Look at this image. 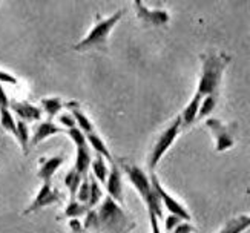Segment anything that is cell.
I'll use <instances>...</instances> for the list:
<instances>
[{
    "label": "cell",
    "mask_w": 250,
    "mask_h": 233,
    "mask_svg": "<svg viewBox=\"0 0 250 233\" xmlns=\"http://www.w3.org/2000/svg\"><path fill=\"white\" fill-rule=\"evenodd\" d=\"M83 227L92 233H129L134 223L125 210L111 196H104L99 210L91 209L86 213Z\"/></svg>",
    "instance_id": "6da1fadb"
},
{
    "label": "cell",
    "mask_w": 250,
    "mask_h": 233,
    "mask_svg": "<svg viewBox=\"0 0 250 233\" xmlns=\"http://www.w3.org/2000/svg\"><path fill=\"white\" fill-rule=\"evenodd\" d=\"M201 62L203 66H201L200 82L193 95L203 100L208 95H218L223 74L230 62V57L220 51H208L201 55Z\"/></svg>",
    "instance_id": "7a4b0ae2"
},
{
    "label": "cell",
    "mask_w": 250,
    "mask_h": 233,
    "mask_svg": "<svg viewBox=\"0 0 250 233\" xmlns=\"http://www.w3.org/2000/svg\"><path fill=\"white\" fill-rule=\"evenodd\" d=\"M120 169H123L129 183L134 186V189L138 192L141 199L145 201V204L147 207V212H154L158 218H161L163 216L161 201H160L158 195L155 193L154 187H152V184H150L149 176L141 170L138 166L129 164V163H122Z\"/></svg>",
    "instance_id": "3957f363"
},
{
    "label": "cell",
    "mask_w": 250,
    "mask_h": 233,
    "mask_svg": "<svg viewBox=\"0 0 250 233\" xmlns=\"http://www.w3.org/2000/svg\"><path fill=\"white\" fill-rule=\"evenodd\" d=\"M123 17V11H117V13L111 17L106 19H97L95 25L92 26V29L86 34L77 45L74 46L75 51H89V49H102L106 46L107 43V37H109V32L114 29V26L122 20Z\"/></svg>",
    "instance_id": "277c9868"
},
{
    "label": "cell",
    "mask_w": 250,
    "mask_h": 233,
    "mask_svg": "<svg viewBox=\"0 0 250 233\" xmlns=\"http://www.w3.org/2000/svg\"><path fill=\"white\" fill-rule=\"evenodd\" d=\"M180 130H181V117L178 115L165 130L161 132L160 137L157 138V141L154 144V148L150 149V153H149V169H150V173H154L157 164L161 161L163 157H165V153L167 152V149L173 144V141L177 140Z\"/></svg>",
    "instance_id": "5b68a950"
},
{
    "label": "cell",
    "mask_w": 250,
    "mask_h": 233,
    "mask_svg": "<svg viewBox=\"0 0 250 233\" xmlns=\"http://www.w3.org/2000/svg\"><path fill=\"white\" fill-rule=\"evenodd\" d=\"M150 184H152V187H154L155 193L158 195L161 204H165L166 210H169V213L181 218L183 221H190V215H189V212L186 210V207H184L181 203H178L177 199L173 198L170 193H167V191L161 186V183L157 178L155 173H150Z\"/></svg>",
    "instance_id": "8992f818"
},
{
    "label": "cell",
    "mask_w": 250,
    "mask_h": 233,
    "mask_svg": "<svg viewBox=\"0 0 250 233\" xmlns=\"http://www.w3.org/2000/svg\"><path fill=\"white\" fill-rule=\"evenodd\" d=\"M206 126L210 129L213 137L216 138V152H223L233 148L235 138H233V130L236 129L235 125L227 126L218 118H208L206 120Z\"/></svg>",
    "instance_id": "52a82bcc"
},
{
    "label": "cell",
    "mask_w": 250,
    "mask_h": 233,
    "mask_svg": "<svg viewBox=\"0 0 250 233\" xmlns=\"http://www.w3.org/2000/svg\"><path fill=\"white\" fill-rule=\"evenodd\" d=\"M60 192L59 189L52 187V181H46L43 183L40 191L37 192V195L32 199V203L26 207L25 210V215L28 213H32V212H37V210L46 207V206H51V204H56L60 201Z\"/></svg>",
    "instance_id": "ba28073f"
},
{
    "label": "cell",
    "mask_w": 250,
    "mask_h": 233,
    "mask_svg": "<svg viewBox=\"0 0 250 233\" xmlns=\"http://www.w3.org/2000/svg\"><path fill=\"white\" fill-rule=\"evenodd\" d=\"M107 196H111L117 204H123V180H122V169L115 161H112L109 175L106 181Z\"/></svg>",
    "instance_id": "9c48e42d"
},
{
    "label": "cell",
    "mask_w": 250,
    "mask_h": 233,
    "mask_svg": "<svg viewBox=\"0 0 250 233\" xmlns=\"http://www.w3.org/2000/svg\"><path fill=\"white\" fill-rule=\"evenodd\" d=\"M9 109L19 117V120L25 121V123H32V121H39L42 118V107L23 102V100H11Z\"/></svg>",
    "instance_id": "30bf717a"
},
{
    "label": "cell",
    "mask_w": 250,
    "mask_h": 233,
    "mask_svg": "<svg viewBox=\"0 0 250 233\" xmlns=\"http://www.w3.org/2000/svg\"><path fill=\"white\" fill-rule=\"evenodd\" d=\"M134 8L137 11V17L146 21V23L161 26L169 21V14L165 9H149L143 2H138V0L134 2Z\"/></svg>",
    "instance_id": "8fae6325"
},
{
    "label": "cell",
    "mask_w": 250,
    "mask_h": 233,
    "mask_svg": "<svg viewBox=\"0 0 250 233\" xmlns=\"http://www.w3.org/2000/svg\"><path fill=\"white\" fill-rule=\"evenodd\" d=\"M62 132H66L64 127H60L59 125L54 123L52 120H45V121H40V123L36 126V130H34V135L31 137V146H37L39 143L45 141L48 137H52V135H57V134H62Z\"/></svg>",
    "instance_id": "7c38bea8"
},
{
    "label": "cell",
    "mask_w": 250,
    "mask_h": 233,
    "mask_svg": "<svg viewBox=\"0 0 250 233\" xmlns=\"http://www.w3.org/2000/svg\"><path fill=\"white\" fill-rule=\"evenodd\" d=\"M64 163L63 157H49V158H42L40 160V168L37 172V176L42 180V183H46V181H52V176L56 173L60 166Z\"/></svg>",
    "instance_id": "4fadbf2b"
},
{
    "label": "cell",
    "mask_w": 250,
    "mask_h": 233,
    "mask_svg": "<svg viewBox=\"0 0 250 233\" xmlns=\"http://www.w3.org/2000/svg\"><path fill=\"white\" fill-rule=\"evenodd\" d=\"M66 107L71 110V114L75 120V123H77V127L83 132L84 135L88 134H92V132H95V127L92 125V121L89 120V117L86 115L83 110L79 107V103L75 102H71V103H66Z\"/></svg>",
    "instance_id": "5bb4252c"
},
{
    "label": "cell",
    "mask_w": 250,
    "mask_h": 233,
    "mask_svg": "<svg viewBox=\"0 0 250 233\" xmlns=\"http://www.w3.org/2000/svg\"><path fill=\"white\" fill-rule=\"evenodd\" d=\"M201 102H203L201 98L193 95L192 100H190V103L183 109V112L180 115L181 117V129H188L195 123V121H197L200 107H201Z\"/></svg>",
    "instance_id": "9a60e30c"
},
{
    "label": "cell",
    "mask_w": 250,
    "mask_h": 233,
    "mask_svg": "<svg viewBox=\"0 0 250 233\" xmlns=\"http://www.w3.org/2000/svg\"><path fill=\"white\" fill-rule=\"evenodd\" d=\"M91 164H92V157H91V152H89V146L77 148V155H75L74 169L77 170L83 176V178H86V176H88Z\"/></svg>",
    "instance_id": "2e32d148"
},
{
    "label": "cell",
    "mask_w": 250,
    "mask_h": 233,
    "mask_svg": "<svg viewBox=\"0 0 250 233\" xmlns=\"http://www.w3.org/2000/svg\"><path fill=\"white\" fill-rule=\"evenodd\" d=\"M42 112H45L48 118L51 120L52 117H56L62 109L66 107V103L63 102L60 97H45L40 100Z\"/></svg>",
    "instance_id": "e0dca14e"
},
{
    "label": "cell",
    "mask_w": 250,
    "mask_h": 233,
    "mask_svg": "<svg viewBox=\"0 0 250 233\" xmlns=\"http://www.w3.org/2000/svg\"><path fill=\"white\" fill-rule=\"evenodd\" d=\"M249 227H250V216L241 215L227 221L226 226L220 230V233H243Z\"/></svg>",
    "instance_id": "ac0fdd59"
},
{
    "label": "cell",
    "mask_w": 250,
    "mask_h": 233,
    "mask_svg": "<svg viewBox=\"0 0 250 233\" xmlns=\"http://www.w3.org/2000/svg\"><path fill=\"white\" fill-rule=\"evenodd\" d=\"M104 160L106 158H103L102 155H95V158L92 160V164H91L92 176L99 183H102V184H106L107 175H109V168L106 166V161Z\"/></svg>",
    "instance_id": "d6986e66"
},
{
    "label": "cell",
    "mask_w": 250,
    "mask_h": 233,
    "mask_svg": "<svg viewBox=\"0 0 250 233\" xmlns=\"http://www.w3.org/2000/svg\"><path fill=\"white\" fill-rule=\"evenodd\" d=\"M86 140H88V144L91 146V149H94L97 152V155H102L103 158L109 160L111 163L114 161L112 157H111V152L107 149L106 143L102 140V137L97 134V132H92V134H88L86 135Z\"/></svg>",
    "instance_id": "ffe728a7"
},
{
    "label": "cell",
    "mask_w": 250,
    "mask_h": 233,
    "mask_svg": "<svg viewBox=\"0 0 250 233\" xmlns=\"http://www.w3.org/2000/svg\"><path fill=\"white\" fill-rule=\"evenodd\" d=\"M82 181H83V176L74 168L69 169V172L64 175V186H66L69 192V199H77V192H79Z\"/></svg>",
    "instance_id": "44dd1931"
},
{
    "label": "cell",
    "mask_w": 250,
    "mask_h": 233,
    "mask_svg": "<svg viewBox=\"0 0 250 233\" xmlns=\"http://www.w3.org/2000/svg\"><path fill=\"white\" fill-rule=\"evenodd\" d=\"M0 126L3 130L9 132L16 137L17 132V120L14 118L13 112H11L9 107H0Z\"/></svg>",
    "instance_id": "7402d4cb"
},
{
    "label": "cell",
    "mask_w": 250,
    "mask_h": 233,
    "mask_svg": "<svg viewBox=\"0 0 250 233\" xmlns=\"http://www.w3.org/2000/svg\"><path fill=\"white\" fill-rule=\"evenodd\" d=\"M16 140L23 149V153L29 152V144H31V137H29V127L28 123L21 120H17V132H16Z\"/></svg>",
    "instance_id": "603a6c76"
},
{
    "label": "cell",
    "mask_w": 250,
    "mask_h": 233,
    "mask_svg": "<svg viewBox=\"0 0 250 233\" xmlns=\"http://www.w3.org/2000/svg\"><path fill=\"white\" fill-rule=\"evenodd\" d=\"M89 207L86 204H82L79 203L77 199H69V204L64 209V216L66 218H72V219H77L83 215H86L89 212Z\"/></svg>",
    "instance_id": "cb8c5ba5"
},
{
    "label": "cell",
    "mask_w": 250,
    "mask_h": 233,
    "mask_svg": "<svg viewBox=\"0 0 250 233\" xmlns=\"http://www.w3.org/2000/svg\"><path fill=\"white\" fill-rule=\"evenodd\" d=\"M216 103H218V95H208L203 98L201 102V107H200V112H198V118L197 120H201L204 117H208L210 112H213L215 107H216Z\"/></svg>",
    "instance_id": "d4e9b609"
},
{
    "label": "cell",
    "mask_w": 250,
    "mask_h": 233,
    "mask_svg": "<svg viewBox=\"0 0 250 233\" xmlns=\"http://www.w3.org/2000/svg\"><path fill=\"white\" fill-rule=\"evenodd\" d=\"M89 183H91V196H89V209H94L97 204H99L100 201H103V191H102V187L99 184V181H97L94 176H91L89 178Z\"/></svg>",
    "instance_id": "484cf974"
},
{
    "label": "cell",
    "mask_w": 250,
    "mask_h": 233,
    "mask_svg": "<svg viewBox=\"0 0 250 233\" xmlns=\"http://www.w3.org/2000/svg\"><path fill=\"white\" fill-rule=\"evenodd\" d=\"M89 196H91V183H89V176L83 178L80 187H79V192H77V201L82 204L88 206L89 203ZM89 207V206H88Z\"/></svg>",
    "instance_id": "4316f807"
},
{
    "label": "cell",
    "mask_w": 250,
    "mask_h": 233,
    "mask_svg": "<svg viewBox=\"0 0 250 233\" xmlns=\"http://www.w3.org/2000/svg\"><path fill=\"white\" fill-rule=\"evenodd\" d=\"M66 134L72 140V143L75 144V148H86V146H89L88 140H86V135L83 134V132L79 127H74V129L66 130Z\"/></svg>",
    "instance_id": "83f0119b"
},
{
    "label": "cell",
    "mask_w": 250,
    "mask_h": 233,
    "mask_svg": "<svg viewBox=\"0 0 250 233\" xmlns=\"http://www.w3.org/2000/svg\"><path fill=\"white\" fill-rule=\"evenodd\" d=\"M59 120H60V125L64 126V130H69V129L77 127V123H75L72 114H63V115L59 117Z\"/></svg>",
    "instance_id": "f1b7e54d"
},
{
    "label": "cell",
    "mask_w": 250,
    "mask_h": 233,
    "mask_svg": "<svg viewBox=\"0 0 250 233\" xmlns=\"http://www.w3.org/2000/svg\"><path fill=\"white\" fill-rule=\"evenodd\" d=\"M181 218H178V216H175V215H169L167 218H166V223H165V229H166V232L167 233H172L173 230H175V227L181 223Z\"/></svg>",
    "instance_id": "f546056e"
},
{
    "label": "cell",
    "mask_w": 250,
    "mask_h": 233,
    "mask_svg": "<svg viewBox=\"0 0 250 233\" xmlns=\"http://www.w3.org/2000/svg\"><path fill=\"white\" fill-rule=\"evenodd\" d=\"M17 85L19 80L16 79V75L9 74L6 71H0V85Z\"/></svg>",
    "instance_id": "4dcf8cb0"
},
{
    "label": "cell",
    "mask_w": 250,
    "mask_h": 233,
    "mask_svg": "<svg viewBox=\"0 0 250 233\" xmlns=\"http://www.w3.org/2000/svg\"><path fill=\"white\" fill-rule=\"evenodd\" d=\"M149 213V221H150V233H163L160 229V223H158V216L154 212H147Z\"/></svg>",
    "instance_id": "1f68e13d"
},
{
    "label": "cell",
    "mask_w": 250,
    "mask_h": 233,
    "mask_svg": "<svg viewBox=\"0 0 250 233\" xmlns=\"http://www.w3.org/2000/svg\"><path fill=\"white\" fill-rule=\"evenodd\" d=\"M192 232H193V227L190 226V223L184 221V223H180L172 233H192Z\"/></svg>",
    "instance_id": "d6a6232c"
},
{
    "label": "cell",
    "mask_w": 250,
    "mask_h": 233,
    "mask_svg": "<svg viewBox=\"0 0 250 233\" xmlns=\"http://www.w3.org/2000/svg\"><path fill=\"white\" fill-rule=\"evenodd\" d=\"M11 100L8 98L5 89H3V85H0V107H9Z\"/></svg>",
    "instance_id": "836d02e7"
}]
</instances>
